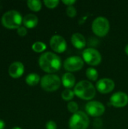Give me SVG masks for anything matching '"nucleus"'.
<instances>
[{"label": "nucleus", "mask_w": 128, "mask_h": 129, "mask_svg": "<svg viewBox=\"0 0 128 129\" xmlns=\"http://www.w3.org/2000/svg\"><path fill=\"white\" fill-rule=\"evenodd\" d=\"M40 68L48 74H54L57 72L61 67L60 57L53 52H45L42 54L38 59Z\"/></svg>", "instance_id": "nucleus-1"}, {"label": "nucleus", "mask_w": 128, "mask_h": 129, "mask_svg": "<svg viewBox=\"0 0 128 129\" xmlns=\"http://www.w3.org/2000/svg\"><path fill=\"white\" fill-rule=\"evenodd\" d=\"M74 93L78 98L84 101H91L96 95V88L94 85L87 80L78 82L74 87Z\"/></svg>", "instance_id": "nucleus-2"}, {"label": "nucleus", "mask_w": 128, "mask_h": 129, "mask_svg": "<svg viewBox=\"0 0 128 129\" xmlns=\"http://www.w3.org/2000/svg\"><path fill=\"white\" fill-rule=\"evenodd\" d=\"M23 18L20 13L15 10L6 11L2 17V24L8 29H18L21 26Z\"/></svg>", "instance_id": "nucleus-3"}, {"label": "nucleus", "mask_w": 128, "mask_h": 129, "mask_svg": "<svg viewBox=\"0 0 128 129\" xmlns=\"http://www.w3.org/2000/svg\"><path fill=\"white\" fill-rule=\"evenodd\" d=\"M89 125V117L83 111H78L74 113L69 121V127L70 129H87Z\"/></svg>", "instance_id": "nucleus-4"}, {"label": "nucleus", "mask_w": 128, "mask_h": 129, "mask_svg": "<svg viewBox=\"0 0 128 129\" xmlns=\"http://www.w3.org/2000/svg\"><path fill=\"white\" fill-rule=\"evenodd\" d=\"M60 78L55 74H48L44 76L40 81L41 87L48 92H53L58 90L61 85Z\"/></svg>", "instance_id": "nucleus-5"}, {"label": "nucleus", "mask_w": 128, "mask_h": 129, "mask_svg": "<svg viewBox=\"0 0 128 129\" xmlns=\"http://www.w3.org/2000/svg\"><path fill=\"white\" fill-rule=\"evenodd\" d=\"M91 28L96 36L99 37H104L109 32L110 23L106 17H97L93 21Z\"/></svg>", "instance_id": "nucleus-6"}, {"label": "nucleus", "mask_w": 128, "mask_h": 129, "mask_svg": "<svg viewBox=\"0 0 128 129\" xmlns=\"http://www.w3.org/2000/svg\"><path fill=\"white\" fill-rule=\"evenodd\" d=\"M83 60L85 63L91 66H97L101 63L102 56L100 53L95 48H88L82 52Z\"/></svg>", "instance_id": "nucleus-7"}, {"label": "nucleus", "mask_w": 128, "mask_h": 129, "mask_svg": "<svg viewBox=\"0 0 128 129\" xmlns=\"http://www.w3.org/2000/svg\"><path fill=\"white\" fill-rule=\"evenodd\" d=\"M84 63L83 58L78 56H72L64 60L63 67L68 72H76L83 68Z\"/></svg>", "instance_id": "nucleus-8"}, {"label": "nucleus", "mask_w": 128, "mask_h": 129, "mask_svg": "<svg viewBox=\"0 0 128 129\" xmlns=\"http://www.w3.org/2000/svg\"><path fill=\"white\" fill-rule=\"evenodd\" d=\"M86 113L92 117H100L105 113L104 105L97 101H91L85 105Z\"/></svg>", "instance_id": "nucleus-9"}, {"label": "nucleus", "mask_w": 128, "mask_h": 129, "mask_svg": "<svg viewBox=\"0 0 128 129\" xmlns=\"http://www.w3.org/2000/svg\"><path fill=\"white\" fill-rule=\"evenodd\" d=\"M51 49L57 53H63L66 50L67 44L65 39L60 35H54L50 39Z\"/></svg>", "instance_id": "nucleus-10"}, {"label": "nucleus", "mask_w": 128, "mask_h": 129, "mask_svg": "<svg viewBox=\"0 0 128 129\" xmlns=\"http://www.w3.org/2000/svg\"><path fill=\"white\" fill-rule=\"evenodd\" d=\"M109 104L117 108L124 107L128 104V95L122 91L115 92L111 96Z\"/></svg>", "instance_id": "nucleus-11"}, {"label": "nucleus", "mask_w": 128, "mask_h": 129, "mask_svg": "<svg viewBox=\"0 0 128 129\" xmlns=\"http://www.w3.org/2000/svg\"><path fill=\"white\" fill-rule=\"evenodd\" d=\"M97 91L101 94H108L112 91L115 88V82L109 78H103L97 81L96 84Z\"/></svg>", "instance_id": "nucleus-12"}, {"label": "nucleus", "mask_w": 128, "mask_h": 129, "mask_svg": "<svg viewBox=\"0 0 128 129\" xmlns=\"http://www.w3.org/2000/svg\"><path fill=\"white\" fill-rule=\"evenodd\" d=\"M24 73V65L19 61L12 63L8 68V73L10 76L14 79L20 78Z\"/></svg>", "instance_id": "nucleus-13"}, {"label": "nucleus", "mask_w": 128, "mask_h": 129, "mask_svg": "<svg viewBox=\"0 0 128 129\" xmlns=\"http://www.w3.org/2000/svg\"><path fill=\"white\" fill-rule=\"evenodd\" d=\"M71 42L72 45L77 49H82L86 45V39L84 36L79 33H74L72 36Z\"/></svg>", "instance_id": "nucleus-14"}, {"label": "nucleus", "mask_w": 128, "mask_h": 129, "mask_svg": "<svg viewBox=\"0 0 128 129\" xmlns=\"http://www.w3.org/2000/svg\"><path fill=\"white\" fill-rule=\"evenodd\" d=\"M61 82L66 89H70L75 85V77L72 73H66L63 75Z\"/></svg>", "instance_id": "nucleus-15"}, {"label": "nucleus", "mask_w": 128, "mask_h": 129, "mask_svg": "<svg viewBox=\"0 0 128 129\" xmlns=\"http://www.w3.org/2000/svg\"><path fill=\"white\" fill-rule=\"evenodd\" d=\"M38 19L33 14H28L23 18V23L26 28H34L37 26Z\"/></svg>", "instance_id": "nucleus-16"}, {"label": "nucleus", "mask_w": 128, "mask_h": 129, "mask_svg": "<svg viewBox=\"0 0 128 129\" xmlns=\"http://www.w3.org/2000/svg\"><path fill=\"white\" fill-rule=\"evenodd\" d=\"M41 81L40 76L36 73H30L26 77V82L29 86H35Z\"/></svg>", "instance_id": "nucleus-17"}, {"label": "nucleus", "mask_w": 128, "mask_h": 129, "mask_svg": "<svg viewBox=\"0 0 128 129\" xmlns=\"http://www.w3.org/2000/svg\"><path fill=\"white\" fill-rule=\"evenodd\" d=\"M27 6L32 11H39L41 8V2L39 0L27 1Z\"/></svg>", "instance_id": "nucleus-18"}, {"label": "nucleus", "mask_w": 128, "mask_h": 129, "mask_svg": "<svg viewBox=\"0 0 128 129\" xmlns=\"http://www.w3.org/2000/svg\"><path fill=\"white\" fill-rule=\"evenodd\" d=\"M86 76L91 81H97L98 79V72L93 67H89L86 70Z\"/></svg>", "instance_id": "nucleus-19"}, {"label": "nucleus", "mask_w": 128, "mask_h": 129, "mask_svg": "<svg viewBox=\"0 0 128 129\" xmlns=\"http://www.w3.org/2000/svg\"><path fill=\"white\" fill-rule=\"evenodd\" d=\"M46 48H47L46 45L42 42H35L32 45V49L37 53L43 52L46 49Z\"/></svg>", "instance_id": "nucleus-20"}, {"label": "nucleus", "mask_w": 128, "mask_h": 129, "mask_svg": "<svg viewBox=\"0 0 128 129\" xmlns=\"http://www.w3.org/2000/svg\"><path fill=\"white\" fill-rule=\"evenodd\" d=\"M75 96V93L73 91H72L71 89H65L63 91L62 94H61V97L64 101H69L73 99Z\"/></svg>", "instance_id": "nucleus-21"}, {"label": "nucleus", "mask_w": 128, "mask_h": 129, "mask_svg": "<svg viewBox=\"0 0 128 129\" xmlns=\"http://www.w3.org/2000/svg\"><path fill=\"white\" fill-rule=\"evenodd\" d=\"M67 109L72 113H75L78 111V105L75 101H69L67 104Z\"/></svg>", "instance_id": "nucleus-22"}, {"label": "nucleus", "mask_w": 128, "mask_h": 129, "mask_svg": "<svg viewBox=\"0 0 128 129\" xmlns=\"http://www.w3.org/2000/svg\"><path fill=\"white\" fill-rule=\"evenodd\" d=\"M66 12L68 17L73 18L76 16L77 14V10L76 8L72 5V6H68L66 9Z\"/></svg>", "instance_id": "nucleus-23"}, {"label": "nucleus", "mask_w": 128, "mask_h": 129, "mask_svg": "<svg viewBox=\"0 0 128 129\" xmlns=\"http://www.w3.org/2000/svg\"><path fill=\"white\" fill-rule=\"evenodd\" d=\"M60 2L58 0H45L44 4L48 8H54L59 5Z\"/></svg>", "instance_id": "nucleus-24"}, {"label": "nucleus", "mask_w": 128, "mask_h": 129, "mask_svg": "<svg viewBox=\"0 0 128 129\" xmlns=\"http://www.w3.org/2000/svg\"><path fill=\"white\" fill-rule=\"evenodd\" d=\"M17 34H18L20 36L23 37V36H25L27 34V29H26L25 26H20V27L17 29Z\"/></svg>", "instance_id": "nucleus-25"}, {"label": "nucleus", "mask_w": 128, "mask_h": 129, "mask_svg": "<svg viewBox=\"0 0 128 129\" xmlns=\"http://www.w3.org/2000/svg\"><path fill=\"white\" fill-rule=\"evenodd\" d=\"M45 128H46V129H57V124H56L55 122H54L52 120H50L46 123Z\"/></svg>", "instance_id": "nucleus-26"}, {"label": "nucleus", "mask_w": 128, "mask_h": 129, "mask_svg": "<svg viewBox=\"0 0 128 129\" xmlns=\"http://www.w3.org/2000/svg\"><path fill=\"white\" fill-rule=\"evenodd\" d=\"M102 120L100 119H96L94 121V126L95 128H100L102 126Z\"/></svg>", "instance_id": "nucleus-27"}, {"label": "nucleus", "mask_w": 128, "mask_h": 129, "mask_svg": "<svg viewBox=\"0 0 128 129\" xmlns=\"http://www.w3.org/2000/svg\"><path fill=\"white\" fill-rule=\"evenodd\" d=\"M62 2L67 6H72L76 2V1L75 0H63Z\"/></svg>", "instance_id": "nucleus-28"}, {"label": "nucleus", "mask_w": 128, "mask_h": 129, "mask_svg": "<svg viewBox=\"0 0 128 129\" xmlns=\"http://www.w3.org/2000/svg\"><path fill=\"white\" fill-rule=\"evenodd\" d=\"M5 126V123L2 119H0V129H4Z\"/></svg>", "instance_id": "nucleus-29"}, {"label": "nucleus", "mask_w": 128, "mask_h": 129, "mask_svg": "<svg viewBox=\"0 0 128 129\" xmlns=\"http://www.w3.org/2000/svg\"><path fill=\"white\" fill-rule=\"evenodd\" d=\"M124 50H125V53H126V54L128 55V44L126 45V47H125V49H124Z\"/></svg>", "instance_id": "nucleus-30"}, {"label": "nucleus", "mask_w": 128, "mask_h": 129, "mask_svg": "<svg viewBox=\"0 0 128 129\" xmlns=\"http://www.w3.org/2000/svg\"><path fill=\"white\" fill-rule=\"evenodd\" d=\"M12 129H22L21 128H20V127H17V126H16V127H14Z\"/></svg>", "instance_id": "nucleus-31"}]
</instances>
